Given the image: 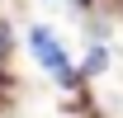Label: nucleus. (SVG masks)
I'll return each instance as SVG.
<instances>
[{"instance_id": "1", "label": "nucleus", "mask_w": 123, "mask_h": 118, "mask_svg": "<svg viewBox=\"0 0 123 118\" xmlns=\"http://www.w3.org/2000/svg\"><path fill=\"white\" fill-rule=\"evenodd\" d=\"M29 52H33V61H38L47 76H57L62 85H71V57H66L62 38L47 29V24H33L29 29Z\"/></svg>"}, {"instance_id": "2", "label": "nucleus", "mask_w": 123, "mask_h": 118, "mask_svg": "<svg viewBox=\"0 0 123 118\" xmlns=\"http://www.w3.org/2000/svg\"><path fill=\"white\" fill-rule=\"evenodd\" d=\"M104 71H109V47L104 43H90L85 47V61H80V76L90 80V76H104Z\"/></svg>"}]
</instances>
